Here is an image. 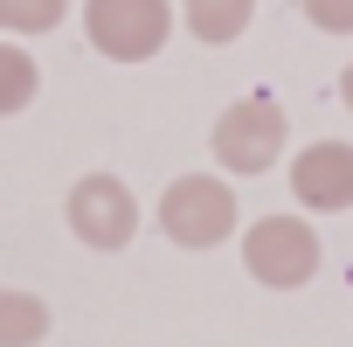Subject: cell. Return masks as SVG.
Segmentation results:
<instances>
[{
    "mask_svg": "<svg viewBox=\"0 0 353 347\" xmlns=\"http://www.w3.org/2000/svg\"><path fill=\"white\" fill-rule=\"evenodd\" d=\"M236 188H229V174L215 167V174H173V181L159 188V209H152V223H159V236L173 243V250H215V243H229L236 236Z\"/></svg>",
    "mask_w": 353,
    "mask_h": 347,
    "instance_id": "obj_1",
    "label": "cell"
},
{
    "mask_svg": "<svg viewBox=\"0 0 353 347\" xmlns=\"http://www.w3.org/2000/svg\"><path fill=\"white\" fill-rule=\"evenodd\" d=\"M284 146H291V118H284V104L263 97V91L236 97V104L215 118V132H208L215 167L236 174V181H250V174H270V167L284 160Z\"/></svg>",
    "mask_w": 353,
    "mask_h": 347,
    "instance_id": "obj_2",
    "label": "cell"
},
{
    "mask_svg": "<svg viewBox=\"0 0 353 347\" xmlns=\"http://www.w3.org/2000/svg\"><path fill=\"white\" fill-rule=\"evenodd\" d=\"M319 264H325V243H319V229H312L305 216H256V223L243 229V271H250L256 285H270V292L312 285Z\"/></svg>",
    "mask_w": 353,
    "mask_h": 347,
    "instance_id": "obj_3",
    "label": "cell"
},
{
    "mask_svg": "<svg viewBox=\"0 0 353 347\" xmlns=\"http://www.w3.org/2000/svg\"><path fill=\"white\" fill-rule=\"evenodd\" d=\"M173 21V0H83V35L104 63H152Z\"/></svg>",
    "mask_w": 353,
    "mask_h": 347,
    "instance_id": "obj_4",
    "label": "cell"
},
{
    "mask_svg": "<svg viewBox=\"0 0 353 347\" xmlns=\"http://www.w3.org/2000/svg\"><path fill=\"white\" fill-rule=\"evenodd\" d=\"M63 223H70V236L83 243V250H125L132 236H139V195L118 181V174H83V181L63 195Z\"/></svg>",
    "mask_w": 353,
    "mask_h": 347,
    "instance_id": "obj_5",
    "label": "cell"
},
{
    "mask_svg": "<svg viewBox=\"0 0 353 347\" xmlns=\"http://www.w3.org/2000/svg\"><path fill=\"white\" fill-rule=\"evenodd\" d=\"M284 174H291V202L298 209H312V216H346L353 209V146L346 139L298 146V160Z\"/></svg>",
    "mask_w": 353,
    "mask_h": 347,
    "instance_id": "obj_6",
    "label": "cell"
},
{
    "mask_svg": "<svg viewBox=\"0 0 353 347\" xmlns=\"http://www.w3.org/2000/svg\"><path fill=\"white\" fill-rule=\"evenodd\" d=\"M181 28L201 42V49H229L250 21H256V0H181Z\"/></svg>",
    "mask_w": 353,
    "mask_h": 347,
    "instance_id": "obj_7",
    "label": "cell"
},
{
    "mask_svg": "<svg viewBox=\"0 0 353 347\" xmlns=\"http://www.w3.org/2000/svg\"><path fill=\"white\" fill-rule=\"evenodd\" d=\"M49 326H56V312H49L42 292H8L0 285V347H42Z\"/></svg>",
    "mask_w": 353,
    "mask_h": 347,
    "instance_id": "obj_8",
    "label": "cell"
},
{
    "mask_svg": "<svg viewBox=\"0 0 353 347\" xmlns=\"http://www.w3.org/2000/svg\"><path fill=\"white\" fill-rule=\"evenodd\" d=\"M35 91H42V63L21 49V35H0V118L28 111Z\"/></svg>",
    "mask_w": 353,
    "mask_h": 347,
    "instance_id": "obj_9",
    "label": "cell"
},
{
    "mask_svg": "<svg viewBox=\"0 0 353 347\" xmlns=\"http://www.w3.org/2000/svg\"><path fill=\"white\" fill-rule=\"evenodd\" d=\"M70 0H0V35H49L63 28Z\"/></svg>",
    "mask_w": 353,
    "mask_h": 347,
    "instance_id": "obj_10",
    "label": "cell"
},
{
    "mask_svg": "<svg viewBox=\"0 0 353 347\" xmlns=\"http://www.w3.org/2000/svg\"><path fill=\"white\" fill-rule=\"evenodd\" d=\"M319 35H353V0H298Z\"/></svg>",
    "mask_w": 353,
    "mask_h": 347,
    "instance_id": "obj_11",
    "label": "cell"
},
{
    "mask_svg": "<svg viewBox=\"0 0 353 347\" xmlns=\"http://www.w3.org/2000/svg\"><path fill=\"white\" fill-rule=\"evenodd\" d=\"M339 104H346V111H353V63H346V70H339Z\"/></svg>",
    "mask_w": 353,
    "mask_h": 347,
    "instance_id": "obj_12",
    "label": "cell"
}]
</instances>
